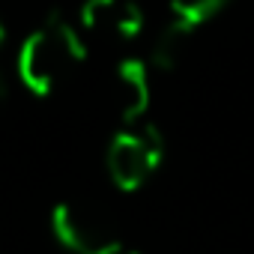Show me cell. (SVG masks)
<instances>
[{"label":"cell","instance_id":"obj_5","mask_svg":"<svg viewBox=\"0 0 254 254\" xmlns=\"http://www.w3.org/2000/svg\"><path fill=\"white\" fill-rule=\"evenodd\" d=\"M114 102H117V117L123 126L141 123L150 111V96H153V81H150V66L138 57H126L117 63L114 72Z\"/></svg>","mask_w":254,"mask_h":254},{"label":"cell","instance_id":"obj_1","mask_svg":"<svg viewBox=\"0 0 254 254\" xmlns=\"http://www.w3.org/2000/svg\"><path fill=\"white\" fill-rule=\"evenodd\" d=\"M84 60H87V45L81 30L72 27L66 18L51 15L21 42L15 69H18V81L33 96H48Z\"/></svg>","mask_w":254,"mask_h":254},{"label":"cell","instance_id":"obj_10","mask_svg":"<svg viewBox=\"0 0 254 254\" xmlns=\"http://www.w3.org/2000/svg\"><path fill=\"white\" fill-rule=\"evenodd\" d=\"M120 254H138V251H120Z\"/></svg>","mask_w":254,"mask_h":254},{"label":"cell","instance_id":"obj_7","mask_svg":"<svg viewBox=\"0 0 254 254\" xmlns=\"http://www.w3.org/2000/svg\"><path fill=\"white\" fill-rule=\"evenodd\" d=\"M230 0H171V21L194 33L200 24L215 18Z\"/></svg>","mask_w":254,"mask_h":254},{"label":"cell","instance_id":"obj_6","mask_svg":"<svg viewBox=\"0 0 254 254\" xmlns=\"http://www.w3.org/2000/svg\"><path fill=\"white\" fill-rule=\"evenodd\" d=\"M189 36H191V33H189L186 27L168 21L165 30H159L156 39H153V45H150V60H147L150 72H174V69L183 63Z\"/></svg>","mask_w":254,"mask_h":254},{"label":"cell","instance_id":"obj_2","mask_svg":"<svg viewBox=\"0 0 254 254\" xmlns=\"http://www.w3.org/2000/svg\"><path fill=\"white\" fill-rule=\"evenodd\" d=\"M165 159V138L150 123H132L111 138L108 144V174L117 189L138 191L162 165Z\"/></svg>","mask_w":254,"mask_h":254},{"label":"cell","instance_id":"obj_4","mask_svg":"<svg viewBox=\"0 0 254 254\" xmlns=\"http://www.w3.org/2000/svg\"><path fill=\"white\" fill-rule=\"evenodd\" d=\"M78 27L84 36L126 45L144 27V12L135 0H84L78 12Z\"/></svg>","mask_w":254,"mask_h":254},{"label":"cell","instance_id":"obj_9","mask_svg":"<svg viewBox=\"0 0 254 254\" xmlns=\"http://www.w3.org/2000/svg\"><path fill=\"white\" fill-rule=\"evenodd\" d=\"M3 45H6V24L0 21V51H3Z\"/></svg>","mask_w":254,"mask_h":254},{"label":"cell","instance_id":"obj_3","mask_svg":"<svg viewBox=\"0 0 254 254\" xmlns=\"http://www.w3.org/2000/svg\"><path fill=\"white\" fill-rule=\"evenodd\" d=\"M51 230L72 254H120L123 239L114 218L90 200H63L51 212Z\"/></svg>","mask_w":254,"mask_h":254},{"label":"cell","instance_id":"obj_8","mask_svg":"<svg viewBox=\"0 0 254 254\" xmlns=\"http://www.w3.org/2000/svg\"><path fill=\"white\" fill-rule=\"evenodd\" d=\"M6 99H9V84H6V78H3V72H0V108L6 105Z\"/></svg>","mask_w":254,"mask_h":254}]
</instances>
